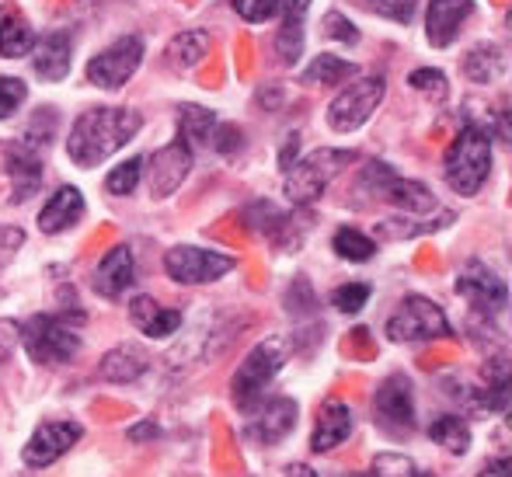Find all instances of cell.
<instances>
[{
	"mask_svg": "<svg viewBox=\"0 0 512 477\" xmlns=\"http://www.w3.org/2000/svg\"><path fill=\"white\" fill-rule=\"evenodd\" d=\"M143 129V115L133 108H91L70 126L67 154L77 168H98L112 154H119Z\"/></svg>",
	"mask_w": 512,
	"mask_h": 477,
	"instance_id": "cell-1",
	"label": "cell"
},
{
	"mask_svg": "<svg viewBox=\"0 0 512 477\" xmlns=\"http://www.w3.org/2000/svg\"><path fill=\"white\" fill-rule=\"evenodd\" d=\"M492 171V133L481 126H464L443 157V175L457 195H478Z\"/></svg>",
	"mask_w": 512,
	"mask_h": 477,
	"instance_id": "cell-2",
	"label": "cell"
},
{
	"mask_svg": "<svg viewBox=\"0 0 512 477\" xmlns=\"http://www.w3.org/2000/svg\"><path fill=\"white\" fill-rule=\"evenodd\" d=\"M18 342L39 366H63L81 352V335L67 314H35L18 328Z\"/></svg>",
	"mask_w": 512,
	"mask_h": 477,
	"instance_id": "cell-3",
	"label": "cell"
},
{
	"mask_svg": "<svg viewBox=\"0 0 512 477\" xmlns=\"http://www.w3.org/2000/svg\"><path fill=\"white\" fill-rule=\"evenodd\" d=\"M356 161L352 150H335V147H321L314 154H307L300 164L286 168V199L293 206H310L314 199H321L324 189L338 178V171L349 168Z\"/></svg>",
	"mask_w": 512,
	"mask_h": 477,
	"instance_id": "cell-4",
	"label": "cell"
},
{
	"mask_svg": "<svg viewBox=\"0 0 512 477\" xmlns=\"http://www.w3.org/2000/svg\"><path fill=\"white\" fill-rule=\"evenodd\" d=\"M359 192H370L377 202H387L405 216H425L436 209V195L422 182H408V178L394 175L391 164H370L359 178Z\"/></svg>",
	"mask_w": 512,
	"mask_h": 477,
	"instance_id": "cell-5",
	"label": "cell"
},
{
	"mask_svg": "<svg viewBox=\"0 0 512 477\" xmlns=\"http://www.w3.org/2000/svg\"><path fill=\"white\" fill-rule=\"evenodd\" d=\"M286 356L276 342H262L244 356V363L237 366L234 380H230V397L241 411H255L265 397V387L272 383L279 370H283Z\"/></svg>",
	"mask_w": 512,
	"mask_h": 477,
	"instance_id": "cell-6",
	"label": "cell"
},
{
	"mask_svg": "<svg viewBox=\"0 0 512 477\" xmlns=\"http://www.w3.org/2000/svg\"><path fill=\"white\" fill-rule=\"evenodd\" d=\"M387 95L384 77H359V81L345 84L328 105V126L335 133H356L366 119L380 108Z\"/></svg>",
	"mask_w": 512,
	"mask_h": 477,
	"instance_id": "cell-7",
	"label": "cell"
},
{
	"mask_svg": "<svg viewBox=\"0 0 512 477\" xmlns=\"http://www.w3.org/2000/svg\"><path fill=\"white\" fill-rule=\"evenodd\" d=\"M387 335L391 342H432V338L450 335V321L439 303L425 300V296H405L387 321Z\"/></svg>",
	"mask_w": 512,
	"mask_h": 477,
	"instance_id": "cell-8",
	"label": "cell"
},
{
	"mask_svg": "<svg viewBox=\"0 0 512 477\" xmlns=\"http://www.w3.org/2000/svg\"><path fill=\"white\" fill-rule=\"evenodd\" d=\"M234 258L220 255V251H206L196 248V244H178L164 255V272H168L175 283L182 286H203V283H216L227 272H234Z\"/></svg>",
	"mask_w": 512,
	"mask_h": 477,
	"instance_id": "cell-9",
	"label": "cell"
},
{
	"mask_svg": "<svg viewBox=\"0 0 512 477\" xmlns=\"http://www.w3.org/2000/svg\"><path fill=\"white\" fill-rule=\"evenodd\" d=\"M373 422L387 432V436H411L415 432V394H411V380L394 373L377 387L373 397Z\"/></svg>",
	"mask_w": 512,
	"mask_h": 477,
	"instance_id": "cell-10",
	"label": "cell"
},
{
	"mask_svg": "<svg viewBox=\"0 0 512 477\" xmlns=\"http://www.w3.org/2000/svg\"><path fill=\"white\" fill-rule=\"evenodd\" d=\"M140 63H143V39L140 35H122V39H115L112 46L102 49L88 63V81L95 88L115 91L140 70Z\"/></svg>",
	"mask_w": 512,
	"mask_h": 477,
	"instance_id": "cell-11",
	"label": "cell"
},
{
	"mask_svg": "<svg viewBox=\"0 0 512 477\" xmlns=\"http://www.w3.org/2000/svg\"><path fill=\"white\" fill-rule=\"evenodd\" d=\"M81 436H84V429L77 422H46L32 432V439H28L25 450H21V460H25L28 467H35V471L53 467L60 457H67L70 446Z\"/></svg>",
	"mask_w": 512,
	"mask_h": 477,
	"instance_id": "cell-12",
	"label": "cell"
},
{
	"mask_svg": "<svg viewBox=\"0 0 512 477\" xmlns=\"http://www.w3.org/2000/svg\"><path fill=\"white\" fill-rule=\"evenodd\" d=\"M457 293L464 296L478 314H499L509 300L506 283L481 262H467V269L457 276Z\"/></svg>",
	"mask_w": 512,
	"mask_h": 477,
	"instance_id": "cell-13",
	"label": "cell"
},
{
	"mask_svg": "<svg viewBox=\"0 0 512 477\" xmlns=\"http://www.w3.org/2000/svg\"><path fill=\"white\" fill-rule=\"evenodd\" d=\"M192 171V150L185 147L182 140L171 143V147L157 150L154 157H150V195L154 199H168V195H175L178 189H182V182L189 178Z\"/></svg>",
	"mask_w": 512,
	"mask_h": 477,
	"instance_id": "cell-14",
	"label": "cell"
},
{
	"mask_svg": "<svg viewBox=\"0 0 512 477\" xmlns=\"http://www.w3.org/2000/svg\"><path fill=\"white\" fill-rule=\"evenodd\" d=\"M297 425V401L290 397H272V401L258 404L255 418L248 425V439H255L258 446H276Z\"/></svg>",
	"mask_w": 512,
	"mask_h": 477,
	"instance_id": "cell-15",
	"label": "cell"
},
{
	"mask_svg": "<svg viewBox=\"0 0 512 477\" xmlns=\"http://www.w3.org/2000/svg\"><path fill=\"white\" fill-rule=\"evenodd\" d=\"M471 14L474 0H429V11H425V39H429V46H450Z\"/></svg>",
	"mask_w": 512,
	"mask_h": 477,
	"instance_id": "cell-16",
	"label": "cell"
},
{
	"mask_svg": "<svg viewBox=\"0 0 512 477\" xmlns=\"http://www.w3.org/2000/svg\"><path fill=\"white\" fill-rule=\"evenodd\" d=\"M32 67L35 74L42 77V81L49 84H60L63 77L70 74V67H74V42H70L67 32H49L42 35L39 42L32 46Z\"/></svg>",
	"mask_w": 512,
	"mask_h": 477,
	"instance_id": "cell-17",
	"label": "cell"
},
{
	"mask_svg": "<svg viewBox=\"0 0 512 477\" xmlns=\"http://www.w3.org/2000/svg\"><path fill=\"white\" fill-rule=\"evenodd\" d=\"M7 175H11V182H14L11 202H25L28 195L39 189V182H42L39 143H32L28 136H25V140L14 143V147L7 150Z\"/></svg>",
	"mask_w": 512,
	"mask_h": 477,
	"instance_id": "cell-18",
	"label": "cell"
},
{
	"mask_svg": "<svg viewBox=\"0 0 512 477\" xmlns=\"http://www.w3.org/2000/svg\"><path fill=\"white\" fill-rule=\"evenodd\" d=\"M133 283H136V258L126 244H119V248H112L102 262H98L95 289H98V296H105V300H119Z\"/></svg>",
	"mask_w": 512,
	"mask_h": 477,
	"instance_id": "cell-19",
	"label": "cell"
},
{
	"mask_svg": "<svg viewBox=\"0 0 512 477\" xmlns=\"http://www.w3.org/2000/svg\"><path fill=\"white\" fill-rule=\"evenodd\" d=\"M84 220V195L74 185H63L46 199L39 213V227L42 234H63V230L77 227Z\"/></svg>",
	"mask_w": 512,
	"mask_h": 477,
	"instance_id": "cell-20",
	"label": "cell"
},
{
	"mask_svg": "<svg viewBox=\"0 0 512 477\" xmlns=\"http://www.w3.org/2000/svg\"><path fill=\"white\" fill-rule=\"evenodd\" d=\"M129 321L147 338H171L182 328V310L161 307L154 296H133L129 300Z\"/></svg>",
	"mask_w": 512,
	"mask_h": 477,
	"instance_id": "cell-21",
	"label": "cell"
},
{
	"mask_svg": "<svg viewBox=\"0 0 512 477\" xmlns=\"http://www.w3.org/2000/svg\"><path fill=\"white\" fill-rule=\"evenodd\" d=\"M352 436V408L342 401H328L317 411L314 436H310V450L314 453H331L335 446H342Z\"/></svg>",
	"mask_w": 512,
	"mask_h": 477,
	"instance_id": "cell-22",
	"label": "cell"
},
{
	"mask_svg": "<svg viewBox=\"0 0 512 477\" xmlns=\"http://www.w3.org/2000/svg\"><path fill=\"white\" fill-rule=\"evenodd\" d=\"M150 359L136 345H115L112 352H105L102 363H98V377L108 383H133L147 373Z\"/></svg>",
	"mask_w": 512,
	"mask_h": 477,
	"instance_id": "cell-23",
	"label": "cell"
},
{
	"mask_svg": "<svg viewBox=\"0 0 512 477\" xmlns=\"http://www.w3.org/2000/svg\"><path fill=\"white\" fill-rule=\"evenodd\" d=\"M32 46H35V32L28 25V18L14 4H4L0 7V56L18 60V56L32 53Z\"/></svg>",
	"mask_w": 512,
	"mask_h": 477,
	"instance_id": "cell-24",
	"label": "cell"
},
{
	"mask_svg": "<svg viewBox=\"0 0 512 477\" xmlns=\"http://www.w3.org/2000/svg\"><path fill=\"white\" fill-rule=\"evenodd\" d=\"M206 53H209V35L203 28H192V32H182L168 42L164 60H168V67L175 74H189V70H196L206 60Z\"/></svg>",
	"mask_w": 512,
	"mask_h": 477,
	"instance_id": "cell-25",
	"label": "cell"
},
{
	"mask_svg": "<svg viewBox=\"0 0 512 477\" xmlns=\"http://www.w3.org/2000/svg\"><path fill=\"white\" fill-rule=\"evenodd\" d=\"M213 129H216V115L209 108L199 105H182L178 108V140L185 147H209L213 140Z\"/></svg>",
	"mask_w": 512,
	"mask_h": 477,
	"instance_id": "cell-26",
	"label": "cell"
},
{
	"mask_svg": "<svg viewBox=\"0 0 512 477\" xmlns=\"http://www.w3.org/2000/svg\"><path fill=\"white\" fill-rule=\"evenodd\" d=\"M429 436H432V443L443 446L446 453H457V457H464V453L471 450V425L460 415H439L436 422L429 425Z\"/></svg>",
	"mask_w": 512,
	"mask_h": 477,
	"instance_id": "cell-27",
	"label": "cell"
},
{
	"mask_svg": "<svg viewBox=\"0 0 512 477\" xmlns=\"http://www.w3.org/2000/svg\"><path fill=\"white\" fill-rule=\"evenodd\" d=\"M352 74H356V67H352L349 60H342V56H331V53H321V56H314V63L304 70V84H310V88H324V84L349 81Z\"/></svg>",
	"mask_w": 512,
	"mask_h": 477,
	"instance_id": "cell-28",
	"label": "cell"
},
{
	"mask_svg": "<svg viewBox=\"0 0 512 477\" xmlns=\"http://www.w3.org/2000/svg\"><path fill=\"white\" fill-rule=\"evenodd\" d=\"M331 248H335V255L345 258V262H370L373 251H377V241L366 237L363 230H356V227H342L331 237Z\"/></svg>",
	"mask_w": 512,
	"mask_h": 477,
	"instance_id": "cell-29",
	"label": "cell"
},
{
	"mask_svg": "<svg viewBox=\"0 0 512 477\" xmlns=\"http://www.w3.org/2000/svg\"><path fill=\"white\" fill-rule=\"evenodd\" d=\"M276 53L283 63H297L304 56V21L300 18H286L283 28L276 35Z\"/></svg>",
	"mask_w": 512,
	"mask_h": 477,
	"instance_id": "cell-30",
	"label": "cell"
},
{
	"mask_svg": "<svg viewBox=\"0 0 512 477\" xmlns=\"http://www.w3.org/2000/svg\"><path fill=\"white\" fill-rule=\"evenodd\" d=\"M140 178H143V161L140 157H129L126 164H119V168L108 171L105 192L108 195H133L136 185H140Z\"/></svg>",
	"mask_w": 512,
	"mask_h": 477,
	"instance_id": "cell-31",
	"label": "cell"
},
{
	"mask_svg": "<svg viewBox=\"0 0 512 477\" xmlns=\"http://www.w3.org/2000/svg\"><path fill=\"white\" fill-rule=\"evenodd\" d=\"M373 289L366 283H349V286H338L335 293H331V307L342 310V314H359V310L366 307V300H370Z\"/></svg>",
	"mask_w": 512,
	"mask_h": 477,
	"instance_id": "cell-32",
	"label": "cell"
},
{
	"mask_svg": "<svg viewBox=\"0 0 512 477\" xmlns=\"http://www.w3.org/2000/svg\"><path fill=\"white\" fill-rule=\"evenodd\" d=\"M363 4L370 7L373 14H380V18H387V21H398V25H408L418 11V0H363Z\"/></svg>",
	"mask_w": 512,
	"mask_h": 477,
	"instance_id": "cell-33",
	"label": "cell"
},
{
	"mask_svg": "<svg viewBox=\"0 0 512 477\" xmlns=\"http://www.w3.org/2000/svg\"><path fill=\"white\" fill-rule=\"evenodd\" d=\"M25 98H28L25 81H18V77H0V119H11V115L25 105Z\"/></svg>",
	"mask_w": 512,
	"mask_h": 477,
	"instance_id": "cell-34",
	"label": "cell"
},
{
	"mask_svg": "<svg viewBox=\"0 0 512 477\" xmlns=\"http://www.w3.org/2000/svg\"><path fill=\"white\" fill-rule=\"evenodd\" d=\"M370 477H415V464H411L405 453H380L373 460Z\"/></svg>",
	"mask_w": 512,
	"mask_h": 477,
	"instance_id": "cell-35",
	"label": "cell"
},
{
	"mask_svg": "<svg viewBox=\"0 0 512 477\" xmlns=\"http://www.w3.org/2000/svg\"><path fill=\"white\" fill-rule=\"evenodd\" d=\"M408 84H411L415 91H422V95L436 98V101H443V98H446V77L439 74V70H429V67L415 70V74L408 77Z\"/></svg>",
	"mask_w": 512,
	"mask_h": 477,
	"instance_id": "cell-36",
	"label": "cell"
},
{
	"mask_svg": "<svg viewBox=\"0 0 512 477\" xmlns=\"http://www.w3.org/2000/svg\"><path fill=\"white\" fill-rule=\"evenodd\" d=\"M234 11L251 25H262L279 14V0H234Z\"/></svg>",
	"mask_w": 512,
	"mask_h": 477,
	"instance_id": "cell-37",
	"label": "cell"
},
{
	"mask_svg": "<svg viewBox=\"0 0 512 477\" xmlns=\"http://www.w3.org/2000/svg\"><path fill=\"white\" fill-rule=\"evenodd\" d=\"M324 32L331 35V39H338V42H349V46H356L359 42V32H356V25H352L345 14H338V11H328L324 14Z\"/></svg>",
	"mask_w": 512,
	"mask_h": 477,
	"instance_id": "cell-38",
	"label": "cell"
},
{
	"mask_svg": "<svg viewBox=\"0 0 512 477\" xmlns=\"http://www.w3.org/2000/svg\"><path fill=\"white\" fill-rule=\"evenodd\" d=\"M25 244V230L18 227H0V269L14 258V251Z\"/></svg>",
	"mask_w": 512,
	"mask_h": 477,
	"instance_id": "cell-39",
	"label": "cell"
},
{
	"mask_svg": "<svg viewBox=\"0 0 512 477\" xmlns=\"http://www.w3.org/2000/svg\"><path fill=\"white\" fill-rule=\"evenodd\" d=\"M213 143L220 154H234V150H241V129L237 126H216L213 129Z\"/></svg>",
	"mask_w": 512,
	"mask_h": 477,
	"instance_id": "cell-40",
	"label": "cell"
},
{
	"mask_svg": "<svg viewBox=\"0 0 512 477\" xmlns=\"http://www.w3.org/2000/svg\"><path fill=\"white\" fill-rule=\"evenodd\" d=\"M14 342H18V328L7 321H0V363L14 352Z\"/></svg>",
	"mask_w": 512,
	"mask_h": 477,
	"instance_id": "cell-41",
	"label": "cell"
},
{
	"mask_svg": "<svg viewBox=\"0 0 512 477\" xmlns=\"http://www.w3.org/2000/svg\"><path fill=\"white\" fill-rule=\"evenodd\" d=\"M279 11H286V18H300L310 11V0H279Z\"/></svg>",
	"mask_w": 512,
	"mask_h": 477,
	"instance_id": "cell-42",
	"label": "cell"
},
{
	"mask_svg": "<svg viewBox=\"0 0 512 477\" xmlns=\"http://www.w3.org/2000/svg\"><path fill=\"white\" fill-rule=\"evenodd\" d=\"M478 477H509V457H499V460H492V464H485Z\"/></svg>",
	"mask_w": 512,
	"mask_h": 477,
	"instance_id": "cell-43",
	"label": "cell"
},
{
	"mask_svg": "<svg viewBox=\"0 0 512 477\" xmlns=\"http://www.w3.org/2000/svg\"><path fill=\"white\" fill-rule=\"evenodd\" d=\"M290 477H317V474L310 471L307 464H293V467H290Z\"/></svg>",
	"mask_w": 512,
	"mask_h": 477,
	"instance_id": "cell-44",
	"label": "cell"
},
{
	"mask_svg": "<svg viewBox=\"0 0 512 477\" xmlns=\"http://www.w3.org/2000/svg\"><path fill=\"white\" fill-rule=\"evenodd\" d=\"M415 477H429V474H418V471H415Z\"/></svg>",
	"mask_w": 512,
	"mask_h": 477,
	"instance_id": "cell-45",
	"label": "cell"
}]
</instances>
